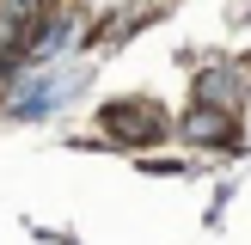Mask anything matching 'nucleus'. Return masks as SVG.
<instances>
[{
    "label": "nucleus",
    "mask_w": 251,
    "mask_h": 245,
    "mask_svg": "<svg viewBox=\"0 0 251 245\" xmlns=\"http://www.w3.org/2000/svg\"><path fill=\"white\" fill-rule=\"evenodd\" d=\"M86 86V68H61V74H37V80H25L19 92L6 98L19 117H49V110H61V98H74Z\"/></svg>",
    "instance_id": "obj_1"
},
{
    "label": "nucleus",
    "mask_w": 251,
    "mask_h": 245,
    "mask_svg": "<svg viewBox=\"0 0 251 245\" xmlns=\"http://www.w3.org/2000/svg\"><path fill=\"white\" fill-rule=\"evenodd\" d=\"M104 129L117 135V141L141 147V141H159V135H166L172 122L159 117V110L147 104V98H135V104H129V98H123V104H110V110H104Z\"/></svg>",
    "instance_id": "obj_2"
},
{
    "label": "nucleus",
    "mask_w": 251,
    "mask_h": 245,
    "mask_svg": "<svg viewBox=\"0 0 251 245\" xmlns=\"http://www.w3.org/2000/svg\"><path fill=\"white\" fill-rule=\"evenodd\" d=\"M178 129H184V141H202V147H227V141H233V117H227L221 104H196Z\"/></svg>",
    "instance_id": "obj_3"
},
{
    "label": "nucleus",
    "mask_w": 251,
    "mask_h": 245,
    "mask_svg": "<svg viewBox=\"0 0 251 245\" xmlns=\"http://www.w3.org/2000/svg\"><path fill=\"white\" fill-rule=\"evenodd\" d=\"M239 92H245V74H233V68H208V74H196V98L202 104H239Z\"/></svg>",
    "instance_id": "obj_4"
},
{
    "label": "nucleus",
    "mask_w": 251,
    "mask_h": 245,
    "mask_svg": "<svg viewBox=\"0 0 251 245\" xmlns=\"http://www.w3.org/2000/svg\"><path fill=\"white\" fill-rule=\"evenodd\" d=\"M43 0H6V12H37Z\"/></svg>",
    "instance_id": "obj_5"
}]
</instances>
